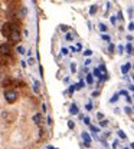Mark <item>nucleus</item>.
<instances>
[{"instance_id":"f257e3e1","label":"nucleus","mask_w":134,"mask_h":149,"mask_svg":"<svg viewBox=\"0 0 134 149\" xmlns=\"http://www.w3.org/2000/svg\"><path fill=\"white\" fill-rule=\"evenodd\" d=\"M5 99L9 103H15L18 99V92L16 90H6L5 92Z\"/></svg>"},{"instance_id":"f03ea898","label":"nucleus","mask_w":134,"mask_h":149,"mask_svg":"<svg viewBox=\"0 0 134 149\" xmlns=\"http://www.w3.org/2000/svg\"><path fill=\"white\" fill-rule=\"evenodd\" d=\"M12 33V26H10V23H5L3 26H2V34L5 36V37H9Z\"/></svg>"},{"instance_id":"7ed1b4c3","label":"nucleus","mask_w":134,"mask_h":149,"mask_svg":"<svg viewBox=\"0 0 134 149\" xmlns=\"http://www.w3.org/2000/svg\"><path fill=\"white\" fill-rule=\"evenodd\" d=\"M9 39L12 40L13 43H18L19 40H20V33H19V30H13L12 29V33L9 36Z\"/></svg>"},{"instance_id":"20e7f679","label":"nucleus","mask_w":134,"mask_h":149,"mask_svg":"<svg viewBox=\"0 0 134 149\" xmlns=\"http://www.w3.org/2000/svg\"><path fill=\"white\" fill-rule=\"evenodd\" d=\"M0 53H2V55H9V53H10V45L2 43V45H0Z\"/></svg>"},{"instance_id":"39448f33","label":"nucleus","mask_w":134,"mask_h":149,"mask_svg":"<svg viewBox=\"0 0 134 149\" xmlns=\"http://www.w3.org/2000/svg\"><path fill=\"white\" fill-rule=\"evenodd\" d=\"M82 141H84V145H85V146H88V148L91 146V136L88 135L87 132H82Z\"/></svg>"},{"instance_id":"423d86ee","label":"nucleus","mask_w":134,"mask_h":149,"mask_svg":"<svg viewBox=\"0 0 134 149\" xmlns=\"http://www.w3.org/2000/svg\"><path fill=\"white\" fill-rule=\"evenodd\" d=\"M69 113L71 115H78L79 113V109H78V105H75V103H72L69 108Z\"/></svg>"},{"instance_id":"0eeeda50","label":"nucleus","mask_w":134,"mask_h":149,"mask_svg":"<svg viewBox=\"0 0 134 149\" xmlns=\"http://www.w3.org/2000/svg\"><path fill=\"white\" fill-rule=\"evenodd\" d=\"M130 68H131V65H130V63H125V65H124V66L121 68V72H122V74H125V73H127L128 70H130Z\"/></svg>"},{"instance_id":"6e6552de","label":"nucleus","mask_w":134,"mask_h":149,"mask_svg":"<svg viewBox=\"0 0 134 149\" xmlns=\"http://www.w3.org/2000/svg\"><path fill=\"white\" fill-rule=\"evenodd\" d=\"M41 120H42V116L39 113H36L35 116H33V122H35L36 125H39V123H41Z\"/></svg>"},{"instance_id":"1a4fd4ad","label":"nucleus","mask_w":134,"mask_h":149,"mask_svg":"<svg viewBox=\"0 0 134 149\" xmlns=\"http://www.w3.org/2000/svg\"><path fill=\"white\" fill-rule=\"evenodd\" d=\"M39 86H41V83H39V82L36 80L35 83H33V90H35L36 93H39Z\"/></svg>"},{"instance_id":"9d476101","label":"nucleus","mask_w":134,"mask_h":149,"mask_svg":"<svg viewBox=\"0 0 134 149\" xmlns=\"http://www.w3.org/2000/svg\"><path fill=\"white\" fill-rule=\"evenodd\" d=\"M87 83H89V85H92L94 83V77H92V74H87Z\"/></svg>"},{"instance_id":"9b49d317","label":"nucleus","mask_w":134,"mask_h":149,"mask_svg":"<svg viewBox=\"0 0 134 149\" xmlns=\"http://www.w3.org/2000/svg\"><path fill=\"white\" fill-rule=\"evenodd\" d=\"M94 76H97V77H99V80L102 79V74L99 73V69H94Z\"/></svg>"},{"instance_id":"f8f14e48","label":"nucleus","mask_w":134,"mask_h":149,"mask_svg":"<svg viewBox=\"0 0 134 149\" xmlns=\"http://www.w3.org/2000/svg\"><path fill=\"white\" fill-rule=\"evenodd\" d=\"M125 50L128 52V55H133V53H134V52H133V46L130 45V43H128V45L125 46Z\"/></svg>"},{"instance_id":"ddd939ff","label":"nucleus","mask_w":134,"mask_h":149,"mask_svg":"<svg viewBox=\"0 0 134 149\" xmlns=\"http://www.w3.org/2000/svg\"><path fill=\"white\" fill-rule=\"evenodd\" d=\"M26 13H28L26 7H22V9H20V14H19V16H20V17H25V16H26Z\"/></svg>"},{"instance_id":"4468645a","label":"nucleus","mask_w":134,"mask_h":149,"mask_svg":"<svg viewBox=\"0 0 134 149\" xmlns=\"http://www.w3.org/2000/svg\"><path fill=\"white\" fill-rule=\"evenodd\" d=\"M97 9H98V7H97L95 4L91 6V9H89V13H91V14H95V13H97Z\"/></svg>"},{"instance_id":"2eb2a0df","label":"nucleus","mask_w":134,"mask_h":149,"mask_svg":"<svg viewBox=\"0 0 134 149\" xmlns=\"http://www.w3.org/2000/svg\"><path fill=\"white\" fill-rule=\"evenodd\" d=\"M98 27H99V30H101V32H107V26H105L104 23H99Z\"/></svg>"},{"instance_id":"dca6fc26","label":"nucleus","mask_w":134,"mask_h":149,"mask_svg":"<svg viewBox=\"0 0 134 149\" xmlns=\"http://www.w3.org/2000/svg\"><path fill=\"white\" fill-rule=\"evenodd\" d=\"M118 96H120V95H118V93H115V95H114V96H112V97L110 99V102H111V103L117 102V100H118Z\"/></svg>"},{"instance_id":"f3484780","label":"nucleus","mask_w":134,"mask_h":149,"mask_svg":"<svg viewBox=\"0 0 134 149\" xmlns=\"http://www.w3.org/2000/svg\"><path fill=\"white\" fill-rule=\"evenodd\" d=\"M92 55V50H89V49H87V50L84 52V56H87V57H89Z\"/></svg>"},{"instance_id":"a211bd4d","label":"nucleus","mask_w":134,"mask_h":149,"mask_svg":"<svg viewBox=\"0 0 134 149\" xmlns=\"http://www.w3.org/2000/svg\"><path fill=\"white\" fill-rule=\"evenodd\" d=\"M117 49H118V52H120V53H122V52L125 50V47H124L122 45H118V46H117Z\"/></svg>"},{"instance_id":"6ab92c4d","label":"nucleus","mask_w":134,"mask_h":149,"mask_svg":"<svg viewBox=\"0 0 134 149\" xmlns=\"http://www.w3.org/2000/svg\"><path fill=\"white\" fill-rule=\"evenodd\" d=\"M16 52H19L20 55H23V53H25V49L22 47V46H18V49H16Z\"/></svg>"},{"instance_id":"aec40b11","label":"nucleus","mask_w":134,"mask_h":149,"mask_svg":"<svg viewBox=\"0 0 134 149\" xmlns=\"http://www.w3.org/2000/svg\"><path fill=\"white\" fill-rule=\"evenodd\" d=\"M89 128H91V131H92L94 133H98V132H99V129L97 128V126H89Z\"/></svg>"},{"instance_id":"412c9836","label":"nucleus","mask_w":134,"mask_h":149,"mask_svg":"<svg viewBox=\"0 0 134 149\" xmlns=\"http://www.w3.org/2000/svg\"><path fill=\"white\" fill-rule=\"evenodd\" d=\"M68 128H69V129H74V128H75V123H74L72 120H69V122H68Z\"/></svg>"},{"instance_id":"4be33fe9","label":"nucleus","mask_w":134,"mask_h":149,"mask_svg":"<svg viewBox=\"0 0 134 149\" xmlns=\"http://www.w3.org/2000/svg\"><path fill=\"white\" fill-rule=\"evenodd\" d=\"M118 136L122 138V139H125V138H127V136H125V133H124L122 131H118Z\"/></svg>"},{"instance_id":"5701e85b","label":"nucleus","mask_w":134,"mask_h":149,"mask_svg":"<svg viewBox=\"0 0 134 149\" xmlns=\"http://www.w3.org/2000/svg\"><path fill=\"white\" fill-rule=\"evenodd\" d=\"M92 109V103H87L85 105V110H91Z\"/></svg>"},{"instance_id":"b1692460","label":"nucleus","mask_w":134,"mask_h":149,"mask_svg":"<svg viewBox=\"0 0 134 149\" xmlns=\"http://www.w3.org/2000/svg\"><path fill=\"white\" fill-rule=\"evenodd\" d=\"M71 70H72V73H75V70H76L75 63H71Z\"/></svg>"},{"instance_id":"393cba45","label":"nucleus","mask_w":134,"mask_h":149,"mask_svg":"<svg viewBox=\"0 0 134 149\" xmlns=\"http://www.w3.org/2000/svg\"><path fill=\"white\" fill-rule=\"evenodd\" d=\"M128 30H130V32H133V30H134V23L133 22L128 24Z\"/></svg>"},{"instance_id":"a878e982","label":"nucleus","mask_w":134,"mask_h":149,"mask_svg":"<svg viewBox=\"0 0 134 149\" xmlns=\"http://www.w3.org/2000/svg\"><path fill=\"white\" fill-rule=\"evenodd\" d=\"M102 40H107V42H110V36H107V34H102Z\"/></svg>"},{"instance_id":"bb28decb","label":"nucleus","mask_w":134,"mask_h":149,"mask_svg":"<svg viewBox=\"0 0 134 149\" xmlns=\"http://www.w3.org/2000/svg\"><path fill=\"white\" fill-rule=\"evenodd\" d=\"M99 125H101V126H107V125H108V120H101Z\"/></svg>"},{"instance_id":"cd10ccee","label":"nucleus","mask_w":134,"mask_h":149,"mask_svg":"<svg viewBox=\"0 0 134 149\" xmlns=\"http://www.w3.org/2000/svg\"><path fill=\"white\" fill-rule=\"evenodd\" d=\"M82 119H84V123H85V125H89V118H82Z\"/></svg>"},{"instance_id":"c85d7f7f","label":"nucleus","mask_w":134,"mask_h":149,"mask_svg":"<svg viewBox=\"0 0 134 149\" xmlns=\"http://www.w3.org/2000/svg\"><path fill=\"white\" fill-rule=\"evenodd\" d=\"M115 19H120V20H122V13H121V11H118V14H117Z\"/></svg>"},{"instance_id":"c756f323","label":"nucleus","mask_w":134,"mask_h":149,"mask_svg":"<svg viewBox=\"0 0 134 149\" xmlns=\"http://www.w3.org/2000/svg\"><path fill=\"white\" fill-rule=\"evenodd\" d=\"M75 89H76V87H75V85H72V86L69 87V92H71V93H74V92H75Z\"/></svg>"},{"instance_id":"7c9ffc66","label":"nucleus","mask_w":134,"mask_h":149,"mask_svg":"<svg viewBox=\"0 0 134 149\" xmlns=\"http://www.w3.org/2000/svg\"><path fill=\"white\" fill-rule=\"evenodd\" d=\"M97 118H98V119H104V115L98 112V113H97Z\"/></svg>"},{"instance_id":"2f4dec72","label":"nucleus","mask_w":134,"mask_h":149,"mask_svg":"<svg viewBox=\"0 0 134 149\" xmlns=\"http://www.w3.org/2000/svg\"><path fill=\"white\" fill-rule=\"evenodd\" d=\"M118 95H122V96H128V95H127V92H125V90H121L120 93H118Z\"/></svg>"},{"instance_id":"473e14b6","label":"nucleus","mask_w":134,"mask_h":149,"mask_svg":"<svg viewBox=\"0 0 134 149\" xmlns=\"http://www.w3.org/2000/svg\"><path fill=\"white\" fill-rule=\"evenodd\" d=\"M89 65H91V59H87L85 60V66H89Z\"/></svg>"},{"instance_id":"72a5a7b5","label":"nucleus","mask_w":134,"mask_h":149,"mask_svg":"<svg viewBox=\"0 0 134 149\" xmlns=\"http://www.w3.org/2000/svg\"><path fill=\"white\" fill-rule=\"evenodd\" d=\"M108 50H110V52H114V45H112V43L110 45V47H108Z\"/></svg>"},{"instance_id":"f704fd0d","label":"nucleus","mask_w":134,"mask_h":149,"mask_svg":"<svg viewBox=\"0 0 134 149\" xmlns=\"http://www.w3.org/2000/svg\"><path fill=\"white\" fill-rule=\"evenodd\" d=\"M98 95H99V92H98V90H95V92H94V93H92V96H94V97H97V96H98Z\"/></svg>"},{"instance_id":"c9c22d12","label":"nucleus","mask_w":134,"mask_h":149,"mask_svg":"<svg viewBox=\"0 0 134 149\" xmlns=\"http://www.w3.org/2000/svg\"><path fill=\"white\" fill-rule=\"evenodd\" d=\"M61 30H62V32H66V30H68V27H66V26H61Z\"/></svg>"},{"instance_id":"e433bc0d","label":"nucleus","mask_w":134,"mask_h":149,"mask_svg":"<svg viewBox=\"0 0 134 149\" xmlns=\"http://www.w3.org/2000/svg\"><path fill=\"white\" fill-rule=\"evenodd\" d=\"M62 55H68V49H65L64 47V49H62Z\"/></svg>"},{"instance_id":"4c0bfd02","label":"nucleus","mask_w":134,"mask_h":149,"mask_svg":"<svg viewBox=\"0 0 134 149\" xmlns=\"http://www.w3.org/2000/svg\"><path fill=\"white\" fill-rule=\"evenodd\" d=\"M124 109H125V113H131V109L128 108V106H127V108H124Z\"/></svg>"},{"instance_id":"58836bf2","label":"nucleus","mask_w":134,"mask_h":149,"mask_svg":"<svg viewBox=\"0 0 134 149\" xmlns=\"http://www.w3.org/2000/svg\"><path fill=\"white\" fill-rule=\"evenodd\" d=\"M66 40H72V36H71V34H69V33L66 34Z\"/></svg>"},{"instance_id":"ea45409f","label":"nucleus","mask_w":134,"mask_h":149,"mask_svg":"<svg viewBox=\"0 0 134 149\" xmlns=\"http://www.w3.org/2000/svg\"><path fill=\"white\" fill-rule=\"evenodd\" d=\"M48 123H49V125H52V118H51V116L48 118Z\"/></svg>"},{"instance_id":"a19ab883","label":"nucleus","mask_w":134,"mask_h":149,"mask_svg":"<svg viewBox=\"0 0 134 149\" xmlns=\"http://www.w3.org/2000/svg\"><path fill=\"white\" fill-rule=\"evenodd\" d=\"M130 90H133V92H134V85H131V86H130Z\"/></svg>"},{"instance_id":"79ce46f5","label":"nucleus","mask_w":134,"mask_h":149,"mask_svg":"<svg viewBox=\"0 0 134 149\" xmlns=\"http://www.w3.org/2000/svg\"><path fill=\"white\" fill-rule=\"evenodd\" d=\"M130 146H131V149H134V142L131 143V145H130Z\"/></svg>"},{"instance_id":"37998d69","label":"nucleus","mask_w":134,"mask_h":149,"mask_svg":"<svg viewBox=\"0 0 134 149\" xmlns=\"http://www.w3.org/2000/svg\"><path fill=\"white\" fill-rule=\"evenodd\" d=\"M0 82H2V73H0Z\"/></svg>"},{"instance_id":"c03bdc74","label":"nucleus","mask_w":134,"mask_h":149,"mask_svg":"<svg viewBox=\"0 0 134 149\" xmlns=\"http://www.w3.org/2000/svg\"><path fill=\"white\" fill-rule=\"evenodd\" d=\"M133 80H134V74H133Z\"/></svg>"},{"instance_id":"a18cd8bd","label":"nucleus","mask_w":134,"mask_h":149,"mask_svg":"<svg viewBox=\"0 0 134 149\" xmlns=\"http://www.w3.org/2000/svg\"><path fill=\"white\" fill-rule=\"evenodd\" d=\"M133 69H134V65H133Z\"/></svg>"},{"instance_id":"49530a36","label":"nucleus","mask_w":134,"mask_h":149,"mask_svg":"<svg viewBox=\"0 0 134 149\" xmlns=\"http://www.w3.org/2000/svg\"><path fill=\"white\" fill-rule=\"evenodd\" d=\"M133 109H134V108H133Z\"/></svg>"}]
</instances>
